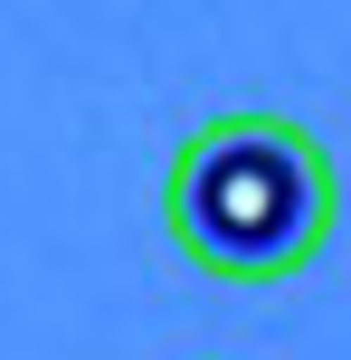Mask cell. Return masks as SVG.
Here are the masks:
<instances>
[{"label": "cell", "mask_w": 351, "mask_h": 360, "mask_svg": "<svg viewBox=\"0 0 351 360\" xmlns=\"http://www.w3.org/2000/svg\"><path fill=\"white\" fill-rule=\"evenodd\" d=\"M162 228L219 285H285L333 237V162L295 114H209L171 152Z\"/></svg>", "instance_id": "cell-1"}]
</instances>
